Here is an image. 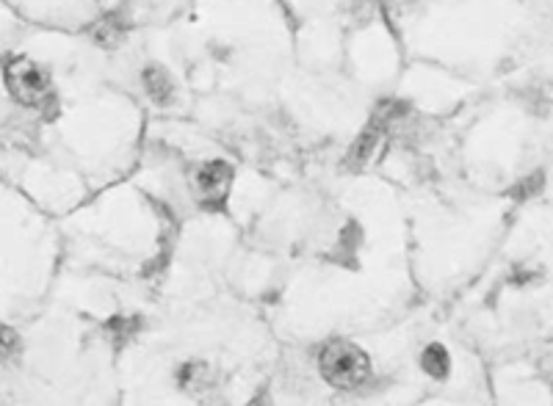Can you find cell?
Listing matches in <instances>:
<instances>
[{"label":"cell","instance_id":"1","mask_svg":"<svg viewBox=\"0 0 553 406\" xmlns=\"http://www.w3.org/2000/svg\"><path fill=\"white\" fill-rule=\"evenodd\" d=\"M318 368H321V376L327 379V384L338 387V390L360 387L368 379V371H371L363 348L352 346L346 340H335L324 348L321 357H318Z\"/></svg>","mask_w":553,"mask_h":406},{"label":"cell","instance_id":"2","mask_svg":"<svg viewBox=\"0 0 553 406\" xmlns=\"http://www.w3.org/2000/svg\"><path fill=\"white\" fill-rule=\"evenodd\" d=\"M6 86L17 103L23 105H39L48 100L50 81L45 72L36 67L34 61L28 58H14L6 70Z\"/></svg>","mask_w":553,"mask_h":406},{"label":"cell","instance_id":"3","mask_svg":"<svg viewBox=\"0 0 553 406\" xmlns=\"http://www.w3.org/2000/svg\"><path fill=\"white\" fill-rule=\"evenodd\" d=\"M194 197L202 208H222L233 186V169L224 161H211L194 172Z\"/></svg>","mask_w":553,"mask_h":406},{"label":"cell","instance_id":"4","mask_svg":"<svg viewBox=\"0 0 553 406\" xmlns=\"http://www.w3.org/2000/svg\"><path fill=\"white\" fill-rule=\"evenodd\" d=\"M144 86H147V92L153 97L155 103H169L172 100V92H175V86H172V78L166 75L161 67H147L144 72Z\"/></svg>","mask_w":553,"mask_h":406},{"label":"cell","instance_id":"5","mask_svg":"<svg viewBox=\"0 0 553 406\" xmlns=\"http://www.w3.org/2000/svg\"><path fill=\"white\" fill-rule=\"evenodd\" d=\"M421 365H424V371L432 376V379H446L448 373V354L443 346H429L424 351V357H421Z\"/></svg>","mask_w":553,"mask_h":406},{"label":"cell","instance_id":"6","mask_svg":"<svg viewBox=\"0 0 553 406\" xmlns=\"http://www.w3.org/2000/svg\"><path fill=\"white\" fill-rule=\"evenodd\" d=\"M122 34H125V25H119L114 17H108L100 25H95V42L103 47H117L122 42Z\"/></svg>","mask_w":553,"mask_h":406},{"label":"cell","instance_id":"7","mask_svg":"<svg viewBox=\"0 0 553 406\" xmlns=\"http://www.w3.org/2000/svg\"><path fill=\"white\" fill-rule=\"evenodd\" d=\"M374 144H377V128L365 130L363 136H360V141L354 144V150L349 152V166H363L365 158L371 155V150H374Z\"/></svg>","mask_w":553,"mask_h":406}]
</instances>
